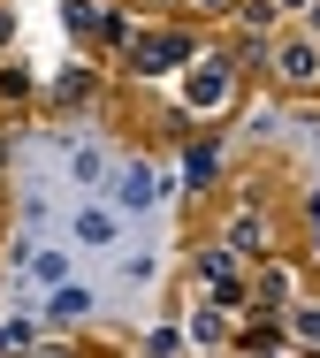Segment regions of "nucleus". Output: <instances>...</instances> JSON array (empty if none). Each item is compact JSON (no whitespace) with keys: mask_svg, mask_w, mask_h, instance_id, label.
Masks as SVG:
<instances>
[{"mask_svg":"<svg viewBox=\"0 0 320 358\" xmlns=\"http://www.w3.org/2000/svg\"><path fill=\"white\" fill-rule=\"evenodd\" d=\"M267 69L290 92H320V46L313 38H282V46H267Z\"/></svg>","mask_w":320,"mask_h":358,"instance_id":"obj_4","label":"nucleus"},{"mask_svg":"<svg viewBox=\"0 0 320 358\" xmlns=\"http://www.w3.org/2000/svg\"><path fill=\"white\" fill-rule=\"evenodd\" d=\"M122 62H130V76H168V69H191L198 46H191V31H130Z\"/></svg>","mask_w":320,"mask_h":358,"instance_id":"obj_2","label":"nucleus"},{"mask_svg":"<svg viewBox=\"0 0 320 358\" xmlns=\"http://www.w3.org/2000/svg\"><path fill=\"white\" fill-rule=\"evenodd\" d=\"M191 8H206V15H221V8H237V0H191Z\"/></svg>","mask_w":320,"mask_h":358,"instance_id":"obj_17","label":"nucleus"},{"mask_svg":"<svg viewBox=\"0 0 320 358\" xmlns=\"http://www.w3.org/2000/svg\"><path fill=\"white\" fill-rule=\"evenodd\" d=\"M8 351H31V320H8V328H0V358Z\"/></svg>","mask_w":320,"mask_h":358,"instance_id":"obj_16","label":"nucleus"},{"mask_svg":"<svg viewBox=\"0 0 320 358\" xmlns=\"http://www.w3.org/2000/svg\"><path fill=\"white\" fill-rule=\"evenodd\" d=\"M282 343H298V351L320 358V305L313 297H290V305H282Z\"/></svg>","mask_w":320,"mask_h":358,"instance_id":"obj_6","label":"nucleus"},{"mask_svg":"<svg viewBox=\"0 0 320 358\" xmlns=\"http://www.w3.org/2000/svg\"><path fill=\"white\" fill-rule=\"evenodd\" d=\"M198 289H214V305H244V297H252L244 259L229 252V244H206V252H198Z\"/></svg>","mask_w":320,"mask_h":358,"instance_id":"obj_3","label":"nucleus"},{"mask_svg":"<svg viewBox=\"0 0 320 358\" xmlns=\"http://www.w3.org/2000/svg\"><path fill=\"white\" fill-rule=\"evenodd\" d=\"M305 15H313V31H320V0H313V8H305Z\"/></svg>","mask_w":320,"mask_h":358,"instance_id":"obj_20","label":"nucleus"},{"mask_svg":"<svg viewBox=\"0 0 320 358\" xmlns=\"http://www.w3.org/2000/svg\"><path fill=\"white\" fill-rule=\"evenodd\" d=\"M69 168H77V183H99V176H107V160H99L92 145H77V152H69Z\"/></svg>","mask_w":320,"mask_h":358,"instance_id":"obj_13","label":"nucleus"},{"mask_svg":"<svg viewBox=\"0 0 320 358\" xmlns=\"http://www.w3.org/2000/svg\"><path fill=\"white\" fill-rule=\"evenodd\" d=\"M221 336H229L221 313H198V320H191V343H221Z\"/></svg>","mask_w":320,"mask_h":358,"instance_id":"obj_15","label":"nucleus"},{"mask_svg":"<svg viewBox=\"0 0 320 358\" xmlns=\"http://www.w3.org/2000/svg\"><path fill=\"white\" fill-rule=\"evenodd\" d=\"M0 160H8V145H0Z\"/></svg>","mask_w":320,"mask_h":358,"instance_id":"obj_22","label":"nucleus"},{"mask_svg":"<svg viewBox=\"0 0 320 358\" xmlns=\"http://www.w3.org/2000/svg\"><path fill=\"white\" fill-rule=\"evenodd\" d=\"M0 99H8V107H23V99H31V76L15 69V62H0Z\"/></svg>","mask_w":320,"mask_h":358,"instance_id":"obj_12","label":"nucleus"},{"mask_svg":"<svg viewBox=\"0 0 320 358\" xmlns=\"http://www.w3.org/2000/svg\"><path fill=\"white\" fill-rule=\"evenodd\" d=\"M221 244H229V252H237V259H259V252H267V244H275V221L259 214V206H237V214L221 221Z\"/></svg>","mask_w":320,"mask_h":358,"instance_id":"obj_5","label":"nucleus"},{"mask_svg":"<svg viewBox=\"0 0 320 358\" xmlns=\"http://www.w3.org/2000/svg\"><path fill=\"white\" fill-rule=\"evenodd\" d=\"M38 358H77V351H38Z\"/></svg>","mask_w":320,"mask_h":358,"instance_id":"obj_21","label":"nucleus"},{"mask_svg":"<svg viewBox=\"0 0 320 358\" xmlns=\"http://www.w3.org/2000/svg\"><path fill=\"white\" fill-rule=\"evenodd\" d=\"M183 183H191V191H214V183H221V145L214 138H198L183 152Z\"/></svg>","mask_w":320,"mask_h":358,"instance_id":"obj_7","label":"nucleus"},{"mask_svg":"<svg viewBox=\"0 0 320 358\" xmlns=\"http://www.w3.org/2000/svg\"><path fill=\"white\" fill-rule=\"evenodd\" d=\"M8 31H15V23H8V8H0V46H8Z\"/></svg>","mask_w":320,"mask_h":358,"instance_id":"obj_19","label":"nucleus"},{"mask_svg":"<svg viewBox=\"0 0 320 358\" xmlns=\"http://www.w3.org/2000/svg\"><path fill=\"white\" fill-rule=\"evenodd\" d=\"M0 8H8V0H0Z\"/></svg>","mask_w":320,"mask_h":358,"instance_id":"obj_24","label":"nucleus"},{"mask_svg":"<svg viewBox=\"0 0 320 358\" xmlns=\"http://www.w3.org/2000/svg\"><path fill=\"white\" fill-rule=\"evenodd\" d=\"M229 99H237V62L229 54H198L183 69V107L175 115H221Z\"/></svg>","mask_w":320,"mask_h":358,"instance_id":"obj_1","label":"nucleus"},{"mask_svg":"<svg viewBox=\"0 0 320 358\" xmlns=\"http://www.w3.org/2000/svg\"><path fill=\"white\" fill-rule=\"evenodd\" d=\"M99 358H115V351H99Z\"/></svg>","mask_w":320,"mask_h":358,"instance_id":"obj_23","label":"nucleus"},{"mask_svg":"<svg viewBox=\"0 0 320 358\" xmlns=\"http://www.w3.org/2000/svg\"><path fill=\"white\" fill-rule=\"evenodd\" d=\"M46 99H54V107H77V99H92V76H84V69H69L54 92H46Z\"/></svg>","mask_w":320,"mask_h":358,"instance_id":"obj_10","label":"nucleus"},{"mask_svg":"<svg viewBox=\"0 0 320 358\" xmlns=\"http://www.w3.org/2000/svg\"><path fill=\"white\" fill-rule=\"evenodd\" d=\"M84 313H92V289H77V282L54 289V320H84Z\"/></svg>","mask_w":320,"mask_h":358,"instance_id":"obj_9","label":"nucleus"},{"mask_svg":"<svg viewBox=\"0 0 320 358\" xmlns=\"http://www.w3.org/2000/svg\"><path fill=\"white\" fill-rule=\"evenodd\" d=\"M313 252H320V199H313Z\"/></svg>","mask_w":320,"mask_h":358,"instance_id":"obj_18","label":"nucleus"},{"mask_svg":"<svg viewBox=\"0 0 320 358\" xmlns=\"http://www.w3.org/2000/svg\"><path fill=\"white\" fill-rule=\"evenodd\" d=\"M77 236H84V244H115V214H99V206L77 214Z\"/></svg>","mask_w":320,"mask_h":358,"instance_id":"obj_11","label":"nucleus"},{"mask_svg":"<svg viewBox=\"0 0 320 358\" xmlns=\"http://www.w3.org/2000/svg\"><path fill=\"white\" fill-rule=\"evenodd\" d=\"M115 199H122L130 214H145V206H160V176H153V168H122V183H115Z\"/></svg>","mask_w":320,"mask_h":358,"instance_id":"obj_8","label":"nucleus"},{"mask_svg":"<svg viewBox=\"0 0 320 358\" xmlns=\"http://www.w3.org/2000/svg\"><path fill=\"white\" fill-rule=\"evenodd\" d=\"M145 351H153V358H175V351H183V328H153Z\"/></svg>","mask_w":320,"mask_h":358,"instance_id":"obj_14","label":"nucleus"}]
</instances>
